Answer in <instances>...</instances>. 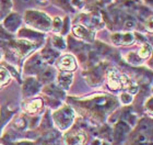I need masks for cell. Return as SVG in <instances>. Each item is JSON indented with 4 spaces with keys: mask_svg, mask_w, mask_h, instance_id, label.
Listing matches in <instances>:
<instances>
[{
    "mask_svg": "<svg viewBox=\"0 0 153 145\" xmlns=\"http://www.w3.org/2000/svg\"><path fill=\"white\" fill-rule=\"evenodd\" d=\"M134 26V22H132V21H130V22H127V23H126V26Z\"/></svg>",
    "mask_w": 153,
    "mask_h": 145,
    "instance_id": "5bb4252c",
    "label": "cell"
},
{
    "mask_svg": "<svg viewBox=\"0 0 153 145\" xmlns=\"http://www.w3.org/2000/svg\"><path fill=\"white\" fill-rule=\"evenodd\" d=\"M84 134L81 132H72L65 136V145H81L84 141Z\"/></svg>",
    "mask_w": 153,
    "mask_h": 145,
    "instance_id": "277c9868",
    "label": "cell"
},
{
    "mask_svg": "<svg viewBox=\"0 0 153 145\" xmlns=\"http://www.w3.org/2000/svg\"><path fill=\"white\" fill-rule=\"evenodd\" d=\"M151 51H152V48H151V46L149 44H143L140 47L139 52H138V56L140 58H147L150 56Z\"/></svg>",
    "mask_w": 153,
    "mask_h": 145,
    "instance_id": "9c48e42d",
    "label": "cell"
},
{
    "mask_svg": "<svg viewBox=\"0 0 153 145\" xmlns=\"http://www.w3.org/2000/svg\"><path fill=\"white\" fill-rule=\"evenodd\" d=\"M10 79V75L4 68H0V87L6 85Z\"/></svg>",
    "mask_w": 153,
    "mask_h": 145,
    "instance_id": "30bf717a",
    "label": "cell"
},
{
    "mask_svg": "<svg viewBox=\"0 0 153 145\" xmlns=\"http://www.w3.org/2000/svg\"><path fill=\"white\" fill-rule=\"evenodd\" d=\"M76 61L71 55H66L61 58L59 63H58V67L60 68L61 71H71L76 69Z\"/></svg>",
    "mask_w": 153,
    "mask_h": 145,
    "instance_id": "5b68a950",
    "label": "cell"
},
{
    "mask_svg": "<svg viewBox=\"0 0 153 145\" xmlns=\"http://www.w3.org/2000/svg\"><path fill=\"white\" fill-rule=\"evenodd\" d=\"M120 100H121V102H124V103H129V102H131V96L129 94H123L121 95V98H120Z\"/></svg>",
    "mask_w": 153,
    "mask_h": 145,
    "instance_id": "7c38bea8",
    "label": "cell"
},
{
    "mask_svg": "<svg viewBox=\"0 0 153 145\" xmlns=\"http://www.w3.org/2000/svg\"><path fill=\"white\" fill-rule=\"evenodd\" d=\"M58 83L60 85V87L65 90H67L70 87L71 83H72V73L68 71H61L59 76H58Z\"/></svg>",
    "mask_w": 153,
    "mask_h": 145,
    "instance_id": "8992f818",
    "label": "cell"
},
{
    "mask_svg": "<svg viewBox=\"0 0 153 145\" xmlns=\"http://www.w3.org/2000/svg\"><path fill=\"white\" fill-rule=\"evenodd\" d=\"M61 26H62V23H61L60 18H56L54 23V30L55 31H59L61 29Z\"/></svg>",
    "mask_w": 153,
    "mask_h": 145,
    "instance_id": "4fadbf2b",
    "label": "cell"
},
{
    "mask_svg": "<svg viewBox=\"0 0 153 145\" xmlns=\"http://www.w3.org/2000/svg\"><path fill=\"white\" fill-rule=\"evenodd\" d=\"M43 106V102H42L41 99H35L33 100L32 102L29 103L26 106V111L30 113H35L38 109H41V107Z\"/></svg>",
    "mask_w": 153,
    "mask_h": 145,
    "instance_id": "ba28073f",
    "label": "cell"
},
{
    "mask_svg": "<svg viewBox=\"0 0 153 145\" xmlns=\"http://www.w3.org/2000/svg\"><path fill=\"white\" fill-rule=\"evenodd\" d=\"M107 81H108V86L113 90H118L121 87V80L120 75L117 71L111 69L107 74Z\"/></svg>",
    "mask_w": 153,
    "mask_h": 145,
    "instance_id": "7a4b0ae2",
    "label": "cell"
},
{
    "mask_svg": "<svg viewBox=\"0 0 153 145\" xmlns=\"http://www.w3.org/2000/svg\"><path fill=\"white\" fill-rule=\"evenodd\" d=\"M74 111L70 108L66 107V108H62L61 110H59V111H57V112L55 113L54 119L59 129L66 130L71 125V123L74 121Z\"/></svg>",
    "mask_w": 153,
    "mask_h": 145,
    "instance_id": "6da1fadb",
    "label": "cell"
},
{
    "mask_svg": "<svg viewBox=\"0 0 153 145\" xmlns=\"http://www.w3.org/2000/svg\"><path fill=\"white\" fill-rule=\"evenodd\" d=\"M53 43H54V45L56 46V47L65 48V42H64V40H62V38H59V36L55 38V39L53 40Z\"/></svg>",
    "mask_w": 153,
    "mask_h": 145,
    "instance_id": "8fae6325",
    "label": "cell"
},
{
    "mask_svg": "<svg viewBox=\"0 0 153 145\" xmlns=\"http://www.w3.org/2000/svg\"><path fill=\"white\" fill-rule=\"evenodd\" d=\"M112 42L116 45L118 44H123V45H129L134 41V38L131 33H126V34H114L112 35Z\"/></svg>",
    "mask_w": 153,
    "mask_h": 145,
    "instance_id": "3957f363",
    "label": "cell"
},
{
    "mask_svg": "<svg viewBox=\"0 0 153 145\" xmlns=\"http://www.w3.org/2000/svg\"><path fill=\"white\" fill-rule=\"evenodd\" d=\"M74 32L78 38L83 40H86V41H92L93 40V32H91L89 29H86L82 26H76L74 28Z\"/></svg>",
    "mask_w": 153,
    "mask_h": 145,
    "instance_id": "52a82bcc",
    "label": "cell"
}]
</instances>
